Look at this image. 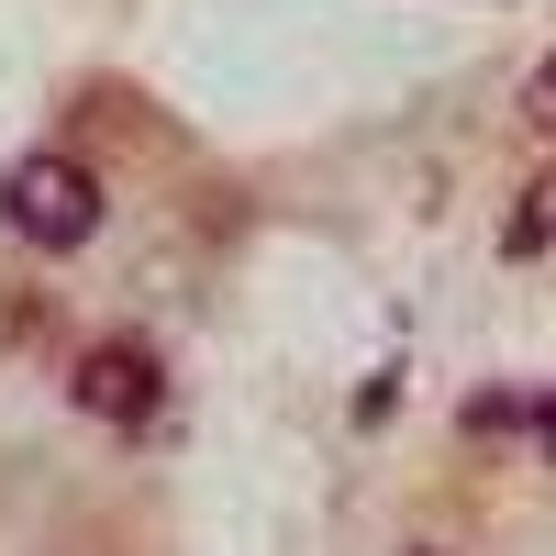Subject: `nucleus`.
Segmentation results:
<instances>
[{
  "label": "nucleus",
  "instance_id": "f257e3e1",
  "mask_svg": "<svg viewBox=\"0 0 556 556\" xmlns=\"http://www.w3.org/2000/svg\"><path fill=\"white\" fill-rule=\"evenodd\" d=\"M0 223H12L34 256H78L89 235H101V178H89L78 156H56V146H34V156L0 167Z\"/></svg>",
  "mask_w": 556,
  "mask_h": 556
},
{
  "label": "nucleus",
  "instance_id": "f03ea898",
  "mask_svg": "<svg viewBox=\"0 0 556 556\" xmlns=\"http://www.w3.org/2000/svg\"><path fill=\"white\" fill-rule=\"evenodd\" d=\"M78 401L101 424H156V356L146 345H89L78 356Z\"/></svg>",
  "mask_w": 556,
  "mask_h": 556
},
{
  "label": "nucleus",
  "instance_id": "7ed1b4c3",
  "mask_svg": "<svg viewBox=\"0 0 556 556\" xmlns=\"http://www.w3.org/2000/svg\"><path fill=\"white\" fill-rule=\"evenodd\" d=\"M545 245H556V156L534 167V190L513 201V256H545Z\"/></svg>",
  "mask_w": 556,
  "mask_h": 556
},
{
  "label": "nucleus",
  "instance_id": "20e7f679",
  "mask_svg": "<svg viewBox=\"0 0 556 556\" xmlns=\"http://www.w3.org/2000/svg\"><path fill=\"white\" fill-rule=\"evenodd\" d=\"M479 424H490V434H501V424H523V434H534V445L556 456V390H534L523 412H513V401H479Z\"/></svg>",
  "mask_w": 556,
  "mask_h": 556
},
{
  "label": "nucleus",
  "instance_id": "39448f33",
  "mask_svg": "<svg viewBox=\"0 0 556 556\" xmlns=\"http://www.w3.org/2000/svg\"><path fill=\"white\" fill-rule=\"evenodd\" d=\"M534 112H545V123H556V56H545V67H534Z\"/></svg>",
  "mask_w": 556,
  "mask_h": 556
}]
</instances>
